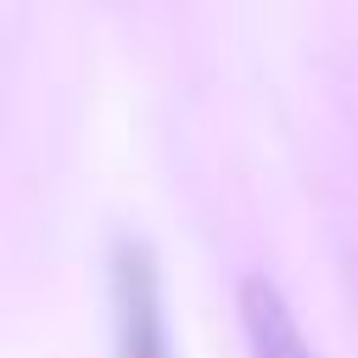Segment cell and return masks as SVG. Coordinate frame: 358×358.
Wrapping results in <instances>:
<instances>
[{
    "instance_id": "1",
    "label": "cell",
    "mask_w": 358,
    "mask_h": 358,
    "mask_svg": "<svg viewBox=\"0 0 358 358\" xmlns=\"http://www.w3.org/2000/svg\"><path fill=\"white\" fill-rule=\"evenodd\" d=\"M112 330H117V358H168L162 285L140 241H123L112 252Z\"/></svg>"
},
{
    "instance_id": "2",
    "label": "cell",
    "mask_w": 358,
    "mask_h": 358,
    "mask_svg": "<svg viewBox=\"0 0 358 358\" xmlns=\"http://www.w3.org/2000/svg\"><path fill=\"white\" fill-rule=\"evenodd\" d=\"M241 330H246V347L252 358H313L308 341H302V324L296 313L285 308V296L268 285V280H241Z\"/></svg>"
}]
</instances>
